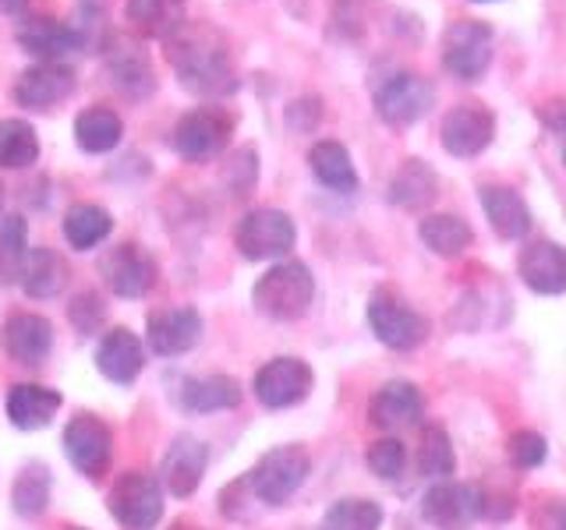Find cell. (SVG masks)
Returning <instances> with one entry per match:
<instances>
[{"label":"cell","instance_id":"obj_3","mask_svg":"<svg viewBox=\"0 0 566 530\" xmlns=\"http://www.w3.org/2000/svg\"><path fill=\"white\" fill-rule=\"evenodd\" d=\"M308 470H312V456L305 446H276L248 470L244 488L265 506H283L305 485Z\"/></svg>","mask_w":566,"mask_h":530},{"label":"cell","instance_id":"obj_32","mask_svg":"<svg viewBox=\"0 0 566 530\" xmlns=\"http://www.w3.org/2000/svg\"><path fill=\"white\" fill-rule=\"evenodd\" d=\"M61 230H64V241L75 247V252H93L96 244L111 237L114 220H111V212L96 202H75L64 212Z\"/></svg>","mask_w":566,"mask_h":530},{"label":"cell","instance_id":"obj_22","mask_svg":"<svg viewBox=\"0 0 566 530\" xmlns=\"http://www.w3.org/2000/svg\"><path fill=\"white\" fill-rule=\"evenodd\" d=\"M0 347H4V353L18 364H40L46 361V353L53 347V326L43 315H32V311L11 315L4 329H0Z\"/></svg>","mask_w":566,"mask_h":530},{"label":"cell","instance_id":"obj_35","mask_svg":"<svg viewBox=\"0 0 566 530\" xmlns=\"http://www.w3.org/2000/svg\"><path fill=\"white\" fill-rule=\"evenodd\" d=\"M11 506H14L18 517H25V520L43 517L46 506H50V470L43 464H29L22 474L14 477Z\"/></svg>","mask_w":566,"mask_h":530},{"label":"cell","instance_id":"obj_37","mask_svg":"<svg viewBox=\"0 0 566 530\" xmlns=\"http://www.w3.org/2000/svg\"><path fill=\"white\" fill-rule=\"evenodd\" d=\"M382 509L371 499H340L326 509L318 530H379Z\"/></svg>","mask_w":566,"mask_h":530},{"label":"cell","instance_id":"obj_6","mask_svg":"<svg viewBox=\"0 0 566 530\" xmlns=\"http://www.w3.org/2000/svg\"><path fill=\"white\" fill-rule=\"evenodd\" d=\"M294 241H297L294 220L283 209H273V205L244 212V220L234 230V244L248 262L283 258L294 247Z\"/></svg>","mask_w":566,"mask_h":530},{"label":"cell","instance_id":"obj_36","mask_svg":"<svg viewBox=\"0 0 566 530\" xmlns=\"http://www.w3.org/2000/svg\"><path fill=\"white\" fill-rule=\"evenodd\" d=\"M29 255V226L22 216L0 220V287L22 279V265Z\"/></svg>","mask_w":566,"mask_h":530},{"label":"cell","instance_id":"obj_10","mask_svg":"<svg viewBox=\"0 0 566 530\" xmlns=\"http://www.w3.org/2000/svg\"><path fill=\"white\" fill-rule=\"evenodd\" d=\"M368 326L376 332V340L389 350H415L429 340V318L407 308L397 294L376 290L368 300Z\"/></svg>","mask_w":566,"mask_h":530},{"label":"cell","instance_id":"obj_5","mask_svg":"<svg viewBox=\"0 0 566 530\" xmlns=\"http://www.w3.org/2000/svg\"><path fill=\"white\" fill-rule=\"evenodd\" d=\"M230 135H234V114L223 106H199L174 124L170 146L188 163H209L230 146Z\"/></svg>","mask_w":566,"mask_h":530},{"label":"cell","instance_id":"obj_42","mask_svg":"<svg viewBox=\"0 0 566 530\" xmlns=\"http://www.w3.org/2000/svg\"><path fill=\"white\" fill-rule=\"evenodd\" d=\"M255 173H259V167H255V149H241V152L230 156V163L223 170L227 184H230V194H248V191H252Z\"/></svg>","mask_w":566,"mask_h":530},{"label":"cell","instance_id":"obj_9","mask_svg":"<svg viewBox=\"0 0 566 530\" xmlns=\"http://www.w3.org/2000/svg\"><path fill=\"white\" fill-rule=\"evenodd\" d=\"M111 517L128 530H153L164 517V488L146 470H128L111 488Z\"/></svg>","mask_w":566,"mask_h":530},{"label":"cell","instance_id":"obj_28","mask_svg":"<svg viewBox=\"0 0 566 530\" xmlns=\"http://www.w3.org/2000/svg\"><path fill=\"white\" fill-rule=\"evenodd\" d=\"M389 202L407 209V212H418L424 205L436 202L439 194V173L424 163V159H403L400 170L394 173V181H389Z\"/></svg>","mask_w":566,"mask_h":530},{"label":"cell","instance_id":"obj_34","mask_svg":"<svg viewBox=\"0 0 566 530\" xmlns=\"http://www.w3.org/2000/svg\"><path fill=\"white\" fill-rule=\"evenodd\" d=\"M40 159V138L35 128L22 117L0 120V167L4 170H25Z\"/></svg>","mask_w":566,"mask_h":530},{"label":"cell","instance_id":"obj_25","mask_svg":"<svg viewBox=\"0 0 566 530\" xmlns=\"http://www.w3.org/2000/svg\"><path fill=\"white\" fill-rule=\"evenodd\" d=\"M8 421L22 432H35L46 428V424L57 417L61 411V393L50 385H35V382H22L8 389Z\"/></svg>","mask_w":566,"mask_h":530},{"label":"cell","instance_id":"obj_45","mask_svg":"<svg viewBox=\"0 0 566 530\" xmlns=\"http://www.w3.org/2000/svg\"><path fill=\"white\" fill-rule=\"evenodd\" d=\"M545 124H548V131L559 138V159H563V167H566V106L563 103L548 106V110H545Z\"/></svg>","mask_w":566,"mask_h":530},{"label":"cell","instance_id":"obj_44","mask_svg":"<svg viewBox=\"0 0 566 530\" xmlns=\"http://www.w3.org/2000/svg\"><path fill=\"white\" fill-rule=\"evenodd\" d=\"M318 120H323V99L318 96H301L287 106V128L291 131L308 135L318 128Z\"/></svg>","mask_w":566,"mask_h":530},{"label":"cell","instance_id":"obj_49","mask_svg":"<svg viewBox=\"0 0 566 530\" xmlns=\"http://www.w3.org/2000/svg\"><path fill=\"white\" fill-rule=\"evenodd\" d=\"M174 530H191V527H174Z\"/></svg>","mask_w":566,"mask_h":530},{"label":"cell","instance_id":"obj_29","mask_svg":"<svg viewBox=\"0 0 566 530\" xmlns=\"http://www.w3.org/2000/svg\"><path fill=\"white\" fill-rule=\"evenodd\" d=\"M308 167L315 173V181L329 191H336V194H354L361 184L358 170H354V163H350V152L333 138L315 141V146L308 149Z\"/></svg>","mask_w":566,"mask_h":530},{"label":"cell","instance_id":"obj_17","mask_svg":"<svg viewBox=\"0 0 566 530\" xmlns=\"http://www.w3.org/2000/svg\"><path fill=\"white\" fill-rule=\"evenodd\" d=\"M103 279L117 297H146L156 287V258L138 247L135 241H124L111 247L103 258Z\"/></svg>","mask_w":566,"mask_h":530},{"label":"cell","instance_id":"obj_41","mask_svg":"<svg viewBox=\"0 0 566 530\" xmlns=\"http://www.w3.org/2000/svg\"><path fill=\"white\" fill-rule=\"evenodd\" d=\"M506 456H510V464L517 470H535V467L545 464L548 446H545V438L538 432H513L510 442H506Z\"/></svg>","mask_w":566,"mask_h":530},{"label":"cell","instance_id":"obj_26","mask_svg":"<svg viewBox=\"0 0 566 530\" xmlns=\"http://www.w3.org/2000/svg\"><path fill=\"white\" fill-rule=\"evenodd\" d=\"M482 209L485 220L495 230V237L503 241H521L531 230V209L521 199V191H513L506 184H485L482 188Z\"/></svg>","mask_w":566,"mask_h":530},{"label":"cell","instance_id":"obj_43","mask_svg":"<svg viewBox=\"0 0 566 530\" xmlns=\"http://www.w3.org/2000/svg\"><path fill=\"white\" fill-rule=\"evenodd\" d=\"M67 315H71V322H75V329H78L82 336H88L93 329H99L106 308H103V300H99L96 294H88V290H85V294H78L75 300H71Z\"/></svg>","mask_w":566,"mask_h":530},{"label":"cell","instance_id":"obj_16","mask_svg":"<svg viewBox=\"0 0 566 530\" xmlns=\"http://www.w3.org/2000/svg\"><path fill=\"white\" fill-rule=\"evenodd\" d=\"M78 88V75L71 64H43L35 61L14 82V103L25 110H53Z\"/></svg>","mask_w":566,"mask_h":530},{"label":"cell","instance_id":"obj_19","mask_svg":"<svg viewBox=\"0 0 566 530\" xmlns=\"http://www.w3.org/2000/svg\"><path fill=\"white\" fill-rule=\"evenodd\" d=\"M146 340L156 358H177L202 340V315L195 308H164L146 322Z\"/></svg>","mask_w":566,"mask_h":530},{"label":"cell","instance_id":"obj_24","mask_svg":"<svg viewBox=\"0 0 566 530\" xmlns=\"http://www.w3.org/2000/svg\"><path fill=\"white\" fill-rule=\"evenodd\" d=\"M124 18L138 40H170L188 22V0H128Z\"/></svg>","mask_w":566,"mask_h":530},{"label":"cell","instance_id":"obj_4","mask_svg":"<svg viewBox=\"0 0 566 530\" xmlns=\"http://www.w3.org/2000/svg\"><path fill=\"white\" fill-rule=\"evenodd\" d=\"M371 103H376V117L389 128H411L421 117H429L436 106V88L418 71H394L376 85Z\"/></svg>","mask_w":566,"mask_h":530},{"label":"cell","instance_id":"obj_40","mask_svg":"<svg viewBox=\"0 0 566 530\" xmlns=\"http://www.w3.org/2000/svg\"><path fill=\"white\" fill-rule=\"evenodd\" d=\"M365 464L368 470L382 477V481H397V477L403 474L407 467V449H403V442L394 438V435H386L379 442H371L368 446V456H365Z\"/></svg>","mask_w":566,"mask_h":530},{"label":"cell","instance_id":"obj_50","mask_svg":"<svg viewBox=\"0 0 566 530\" xmlns=\"http://www.w3.org/2000/svg\"><path fill=\"white\" fill-rule=\"evenodd\" d=\"M478 4H485V0H478Z\"/></svg>","mask_w":566,"mask_h":530},{"label":"cell","instance_id":"obj_8","mask_svg":"<svg viewBox=\"0 0 566 530\" xmlns=\"http://www.w3.org/2000/svg\"><path fill=\"white\" fill-rule=\"evenodd\" d=\"M106 78L128 99H146L156 93V67L149 50L142 46L135 35H111V43L103 46Z\"/></svg>","mask_w":566,"mask_h":530},{"label":"cell","instance_id":"obj_30","mask_svg":"<svg viewBox=\"0 0 566 530\" xmlns=\"http://www.w3.org/2000/svg\"><path fill=\"white\" fill-rule=\"evenodd\" d=\"M22 290L32 300H46V297H57L67 283V265L64 258L53 252V247H29L25 265H22Z\"/></svg>","mask_w":566,"mask_h":530},{"label":"cell","instance_id":"obj_21","mask_svg":"<svg viewBox=\"0 0 566 530\" xmlns=\"http://www.w3.org/2000/svg\"><path fill=\"white\" fill-rule=\"evenodd\" d=\"M206 464H209V449L202 438L195 435H177L170 442V449L164 456V467H159V477H164V488L177 499H188L199 488L202 474H206Z\"/></svg>","mask_w":566,"mask_h":530},{"label":"cell","instance_id":"obj_23","mask_svg":"<svg viewBox=\"0 0 566 530\" xmlns=\"http://www.w3.org/2000/svg\"><path fill=\"white\" fill-rule=\"evenodd\" d=\"M146 364V347L132 329H111L96 347V368L114 385H132Z\"/></svg>","mask_w":566,"mask_h":530},{"label":"cell","instance_id":"obj_31","mask_svg":"<svg viewBox=\"0 0 566 530\" xmlns=\"http://www.w3.org/2000/svg\"><path fill=\"white\" fill-rule=\"evenodd\" d=\"M124 138V120L111 106H88L75 117V141L88 156H103L120 146Z\"/></svg>","mask_w":566,"mask_h":530},{"label":"cell","instance_id":"obj_13","mask_svg":"<svg viewBox=\"0 0 566 530\" xmlns=\"http://www.w3.org/2000/svg\"><path fill=\"white\" fill-rule=\"evenodd\" d=\"M492 135H495V117L482 103H457L453 110L442 117V128H439L442 149L457 159H471L478 152H485L492 146Z\"/></svg>","mask_w":566,"mask_h":530},{"label":"cell","instance_id":"obj_33","mask_svg":"<svg viewBox=\"0 0 566 530\" xmlns=\"http://www.w3.org/2000/svg\"><path fill=\"white\" fill-rule=\"evenodd\" d=\"M418 234L424 241V247H429L432 255L439 258H457L464 255L471 241H474V230L468 226V220L453 216V212H432V216H424Z\"/></svg>","mask_w":566,"mask_h":530},{"label":"cell","instance_id":"obj_38","mask_svg":"<svg viewBox=\"0 0 566 530\" xmlns=\"http://www.w3.org/2000/svg\"><path fill=\"white\" fill-rule=\"evenodd\" d=\"M418 467H421L424 477H436V481H447V477L453 474V467H457L450 435L442 432L439 424H424V428H421Z\"/></svg>","mask_w":566,"mask_h":530},{"label":"cell","instance_id":"obj_2","mask_svg":"<svg viewBox=\"0 0 566 530\" xmlns=\"http://www.w3.org/2000/svg\"><path fill=\"white\" fill-rule=\"evenodd\" d=\"M312 297H315L312 269L305 262H294V258L276 262L252 287L255 308L265 318H276V322H294V318H301L312 308Z\"/></svg>","mask_w":566,"mask_h":530},{"label":"cell","instance_id":"obj_27","mask_svg":"<svg viewBox=\"0 0 566 530\" xmlns=\"http://www.w3.org/2000/svg\"><path fill=\"white\" fill-rule=\"evenodd\" d=\"M177 403L191 414H217V411H234L241 403V385L230 375H202V379H185L177 389Z\"/></svg>","mask_w":566,"mask_h":530},{"label":"cell","instance_id":"obj_12","mask_svg":"<svg viewBox=\"0 0 566 530\" xmlns=\"http://www.w3.org/2000/svg\"><path fill=\"white\" fill-rule=\"evenodd\" d=\"M64 453H67L71 464H75V470H82L88 481H99V477L106 474V467H111L114 435L99 417L75 414L64 428Z\"/></svg>","mask_w":566,"mask_h":530},{"label":"cell","instance_id":"obj_39","mask_svg":"<svg viewBox=\"0 0 566 530\" xmlns=\"http://www.w3.org/2000/svg\"><path fill=\"white\" fill-rule=\"evenodd\" d=\"M75 32L82 40V53H103V46L111 43V29H106V11L96 0H82L75 14Z\"/></svg>","mask_w":566,"mask_h":530},{"label":"cell","instance_id":"obj_48","mask_svg":"<svg viewBox=\"0 0 566 530\" xmlns=\"http://www.w3.org/2000/svg\"><path fill=\"white\" fill-rule=\"evenodd\" d=\"M0 209H4V184H0Z\"/></svg>","mask_w":566,"mask_h":530},{"label":"cell","instance_id":"obj_11","mask_svg":"<svg viewBox=\"0 0 566 530\" xmlns=\"http://www.w3.org/2000/svg\"><path fill=\"white\" fill-rule=\"evenodd\" d=\"M485 491L464 481H439L421 499V517L436 530H468L474 520L485 517Z\"/></svg>","mask_w":566,"mask_h":530},{"label":"cell","instance_id":"obj_15","mask_svg":"<svg viewBox=\"0 0 566 530\" xmlns=\"http://www.w3.org/2000/svg\"><path fill=\"white\" fill-rule=\"evenodd\" d=\"M312 368L301 358H273L255 371V396L270 411H283V406H297L312 393Z\"/></svg>","mask_w":566,"mask_h":530},{"label":"cell","instance_id":"obj_46","mask_svg":"<svg viewBox=\"0 0 566 530\" xmlns=\"http://www.w3.org/2000/svg\"><path fill=\"white\" fill-rule=\"evenodd\" d=\"M542 527L545 530H566V502H548L542 512Z\"/></svg>","mask_w":566,"mask_h":530},{"label":"cell","instance_id":"obj_7","mask_svg":"<svg viewBox=\"0 0 566 530\" xmlns=\"http://www.w3.org/2000/svg\"><path fill=\"white\" fill-rule=\"evenodd\" d=\"M492 43H495L492 25L474 22V18H460L442 35V67L457 82H478L492 64Z\"/></svg>","mask_w":566,"mask_h":530},{"label":"cell","instance_id":"obj_20","mask_svg":"<svg viewBox=\"0 0 566 530\" xmlns=\"http://www.w3.org/2000/svg\"><path fill=\"white\" fill-rule=\"evenodd\" d=\"M424 414V400L421 389L415 382L394 379L376 389V396L368 400V421L382 432H397V428H411Z\"/></svg>","mask_w":566,"mask_h":530},{"label":"cell","instance_id":"obj_47","mask_svg":"<svg viewBox=\"0 0 566 530\" xmlns=\"http://www.w3.org/2000/svg\"><path fill=\"white\" fill-rule=\"evenodd\" d=\"M29 8V0H0V14H22Z\"/></svg>","mask_w":566,"mask_h":530},{"label":"cell","instance_id":"obj_18","mask_svg":"<svg viewBox=\"0 0 566 530\" xmlns=\"http://www.w3.org/2000/svg\"><path fill=\"white\" fill-rule=\"evenodd\" d=\"M517 273L524 279V287L542 297L566 294V247L548 237L524 244V252L517 258Z\"/></svg>","mask_w":566,"mask_h":530},{"label":"cell","instance_id":"obj_14","mask_svg":"<svg viewBox=\"0 0 566 530\" xmlns=\"http://www.w3.org/2000/svg\"><path fill=\"white\" fill-rule=\"evenodd\" d=\"M14 40L29 53V57L43 61V64H67V57L82 53V40H78L75 25L61 22V18H50V14L22 18Z\"/></svg>","mask_w":566,"mask_h":530},{"label":"cell","instance_id":"obj_1","mask_svg":"<svg viewBox=\"0 0 566 530\" xmlns=\"http://www.w3.org/2000/svg\"><path fill=\"white\" fill-rule=\"evenodd\" d=\"M167 64L177 82L199 99H227L241 85L230 40L209 22H185L181 32H174L167 40Z\"/></svg>","mask_w":566,"mask_h":530}]
</instances>
